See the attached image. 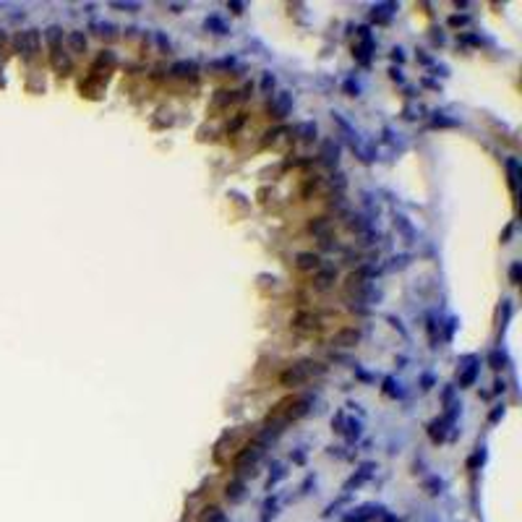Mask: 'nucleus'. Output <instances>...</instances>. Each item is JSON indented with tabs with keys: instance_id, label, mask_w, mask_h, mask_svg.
<instances>
[{
	"instance_id": "f257e3e1",
	"label": "nucleus",
	"mask_w": 522,
	"mask_h": 522,
	"mask_svg": "<svg viewBox=\"0 0 522 522\" xmlns=\"http://www.w3.org/2000/svg\"><path fill=\"white\" fill-rule=\"evenodd\" d=\"M324 371H327V368H324L321 363L300 361V363H293L287 371H282L280 384H282V387H300V384H306L311 376H319V374H324Z\"/></svg>"
},
{
	"instance_id": "f03ea898",
	"label": "nucleus",
	"mask_w": 522,
	"mask_h": 522,
	"mask_svg": "<svg viewBox=\"0 0 522 522\" xmlns=\"http://www.w3.org/2000/svg\"><path fill=\"white\" fill-rule=\"evenodd\" d=\"M290 327H293V332H298V334H316L327 327V316L313 313V311H298L293 316V321H290Z\"/></svg>"
},
{
	"instance_id": "7ed1b4c3",
	"label": "nucleus",
	"mask_w": 522,
	"mask_h": 522,
	"mask_svg": "<svg viewBox=\"0 0 522 522\" xmlns=\"http://www.w3.org/2000/svg\"><path fill=\"white\" fill-rule=\"evenodd\" d=\"M16 47L21 55H34L39 50V31L37 29H29V31H21L16 37Z\"/></svg>"
},
{
	"instance_id": "20e7f679",
	"label": "nucleus",
	"mask_w": 522,
	"mask_h": 522,
	"mask_svg": "<svg viewBox=\"0 0 522 522\" xmlns=\"http://www.w3.org/2000/svg\"><path fill=\"white\" fill-rule=\"evenodd\" d=\"M290 107H293V97H290L287 91H280V94H274L272 102H269L272 118H285V115L290 112Z\"/></svg>"
},
{
	"instance_id": "39448f33",
	"label": "nucleus",
	"mask_w": 522,
	"mask_h": 522,
	"mask_svg": "<svg viewBox=\"0 0 522 522\" xmlns=\"http://www.w3.org/2000/svg\"><path fill=\"white\" fill-rule=\"evenodd\" d=\"M358 340H361V329H355V327H347V329H340V332H334V337H332V345H334V347H353V345H358Z\"/></svg>"
},
{
	"instance_id": "423d86ee",
	"label": "nucleus",
	"mask_w": 522,
	"mask_h": 522,
	"mask_svg": "<svg viewBox=\"0 0 522 522\" xmlns=\"http://www.w3.org/2000/svg\"><path fill=\"white\" fill-rule=\"evenodd\" d=\"M295 266L300 272H319L321 269V259L316 256V253H298V259H295Z\"/></svg>"
},
{
	"instance_id": "0eeeda50",
	"label": "nucleus",
	"mask_w": 522,
	"mask_h": 522,
	"mask_svg": "<svg viewBox=\"0 0 522 522\" xmlns=\"http://www.w3.org/2000/svg\"><path fill=\"white\" fill-rule=\"evenodd\" d=\"M334 280H337V272L334 269H319L316 274H313V290H329L334 285Z\"/></svg>"
},
{
	"instance_id": "6e6552de",
	"label": "nucleus",
	"mask_w": 522,
	"mask_h": 522,
	"mask_svg": "<svg viewBox=\"0 0 522 522\" xmlns=\"http://www.w3.org/2000/svg\"><path fill=\"white\" fill-rule=\"evenodd\" d=\"M264 136H266L264 138V146H282V144L290 141V131L287 128H274V131L264 133Z\"/></svg>"
},
{
	"instance_id": "1a4fd4ad",
	"label": "nucleus",
	"mask_w": 522,
	"mask_h": 522,
	"mask_svg": "<svg viewBox=\"0 0 522 522\" xmlns=\"http://www.w3.org/2000/svg\"><path fill=\"white\" fill-rule=\"evenodd\" d=\"M329 230H332V219H327V217H316V219H311V233H313V235L327 238V235H329Z\"/></svg>"
},
{
	"instance_id": "9d476101",
	"label": "nucleus",
	"mask_w": 522,
	"mask_h": 522,
	"mask_svg": "<svg viewBox=\"0 0 522 522\" xmlns=\"http://www.w3.org/2000/svg\"><path fill=\"white\" fill-rule=\"evenodd\" d=\"M68 44H71L73 52H86V37L81 31H71V34H68Z\"/></svg>"
},
{
	"instance_id": "9b49d317",
	"label": "nucleus",
	"mask_w": 522,
	"mask_h": 522,
	"mask_svg": "<svg viewBox=\"0 0 522 522\" xmlns=\"http://www.w3.org/2000/svg\"><path fill=\"white\" fill-rule=\"evenodd\" d=\"M238 91H217V97H214V107H225V104H233V102H238L240 97H235Z\"/></svg>"
},
{
	"instance_id": "f8f14e48",
	"label": "nucleus",
	"mask_w": 522,
	"mask_h": 522,
	"mask_svg": "<svg viewBox=\"0 0 522 522\" xmlns=\"http://www.w3.org/2000/svg\"><path fill=\"white\" fill-rule=\"evenodd\" d=\"M170 73L172 76H193L196 73V63H175Z\"/></svg>"
},
{
	"instance_id": "ddd939ff",
	"label": "nucleus",
	"mask_w": 522,
	"mask_h": 522,
	"mask_svg": "<svg viewBox=\"0 0 522 522\" xmlns=\"http://www.w3.org/2000/svg\"><path fill=\"white\" fill-rule=\"evenodd\" d=\"M507 170H509V185H512V191H517V178H520V165H517V159H509V162H507Z\"/></svg>"
},
{
	"instance_id": "4468645a",
	"label": "nucleus",
	"mask_w": 522,
	"mask_h": 522,
	"mask_svg": "<svg viewBox=\"0 0 522 522\" xmlns=\"http://www.w3.org/2000/svg\"><path fill=\"white\" fill-rule=\"evenodd\" d=\"M337 154H340V152H337V146H334V144L329 141L327 146H324V154H321V159L327 162V165H337Z\"/></svg>"
},
{
	"instance_id": "2eb2a0df",
	"label": "nucleus",
	"mask_w": 522,
	"mask_h": 522,
	"mask_svg": "<svg viewBox=\"0 0 522 522\" xmlns=\"http://www.w3.org/2000/svg\"><path fill=\"white\" fill-rule=\"evenodd\" d=\"M298 136L303 138V141H313V138H316V125H313V123L300 125V128H298Z\"/></svg>"
},
{
	"instance_id": "dca6fc26",
	"label": "nucleus",
	"mask_w": 522,
	"mask_h": 522,
	"mask_svg": "<svg viewBox=\"0 0 522 522\" xmlns=\"http://www.w3.org/2000/svg\"><path fill=\"white\" fill-rule=\"evenodd\" d=\"M475 376H478V366H470L465 374L460 376V387H470L473 381H475Z\"/></svg>"
},
{
	"instance_id": "f3484780",
	"label": "nucleus",
	"mask_w": 522,
	"mask_h": 522,
	"mask_svg": "<svg viewBox=\"0 0 522 522\" xmlns=\"http://www.w3.org/2000/svg\"><path fill=\"white\" fill-rule=\"evenodd\" d=\"M201 522H222V512H219L217 507H209V509H204Z\"/></svg>"
},
{
	"instance_id": "a211bd4d",
	"label": "nucleus",
	"mask_w": 522,
	"mask_h": 522,
	"mask_svg": "<svg viewBox=\"0 0 522 522\" xmlns=\"http://www.w3.org/2000/svg\"><path fill=\"white\" fill-rule=\"evenodd\" d=\"M97 34H99V37H104V39H112L115 37V29H112V24H99L97 26Z\"/></svg>"
},
{
	"instance_id": "6ab92c4d",
	"label": "nucleus",
	"mask_w": 522,
	"mask_h": 522,
	"mask_svg": "<svg viewBox=\"0 0 522 522\" xmlns=\"http://www.w3.org/2000/svg\"><path fill=\"white\" fill-rule=\"evenodd\" d=\"M60 37H63V31L57 29V26H50V29H47V39H50L52 44H57V42H60Z\"/></svg>"
},
{
	"instance_id": "aec40b11",
	"label": "nucleus",
	"mask_w": 522,
	"mask_h": 522,
	"mask_svg": "<svg viewBox=\"0 0 522 522\" xmlns=\"http://www.w3.org/2000/svg\"><path fill=\"white\" fill-rule=\"evenodd\" d=\"M243 123H246V115L240 112V115H238V118H235L233 123H227V131H230V133H235V131L240 128V125H243Z\"/></svg>"
},
{
	"instance_id": "412c9836",
	"label": "nucleus",
	"mask_w": 522,
	"mask_h": 522,
	"mask_svg": "<svg viewBox=\"0 0 522 522\" xmlns=\"http://www.w3.org/2000/svg\"><path fill=\"white\" fill-rule=\"evenodd\" d=\"M240 491H243L240 483H230V486H227V496H230V499H240Z\"/></svg>"
},
{
	"instance_id": "4be33fe9",
	"label": "nucleus",
	"mask_w": 522,
	"mask_h": 522,
	"mask_svg": "<svg viewBox=\"0 0 522 522\" xmlns=\"http://www.w3.org/2000/svg\"><path fill=\"white\" fill-rule=\"evenodd\" d=\"M209 26H214V29H217V34H225V31H227L222 24H219V18H206V29H209Z\"/></svg>"
},
{
	"instance_id": "5701e85b",
	"label": "nucleus",
	"mask_w": 522,
	"mask_h": 522,
	"mask_svg": "<svg viewBox=\"0 0 522 522\" xmlns=\"http://www.w3.org/2000/svg\"><path fill=\"white\" fill-rule=\"evenodd\" d=\"M509 280H512V285H520V264H512V269H509Z\"/></svg>"
}]
</instances>
